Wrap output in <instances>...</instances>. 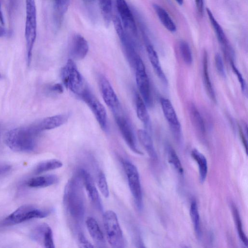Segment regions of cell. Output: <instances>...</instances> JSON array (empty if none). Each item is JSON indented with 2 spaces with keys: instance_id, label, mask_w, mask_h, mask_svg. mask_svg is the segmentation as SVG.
I'll return each instance as SVG.
<instances>
[{
  "instance_id": "cell-29",
  "label": "cell",
  "mask_w": 248,
  "mask_h": 248,
  "mask_svg": "<svg viewBox=\"0 0 248 248\" xmlns=\"http://www.w3.org/2000/svg\"><path fill=\"white\" fill-rule=\"evenodd\" d=\"M188 111L192 123L196 129L203 134L205 132V125L203 119L194 104L191 103L188 107Z\"/></svg>"
},
{
  "instance_id": "cell-26",
  "label": "cell",
  "mask_w": 248,
  "mask_h": 248,
  "mask_svg": "<svg viewBox=\"0 0 248 248\" xmlns=\"http://www.w3.org/2000/svg\"><path fill=\"white\" fill-rule=\"evenodd\" d=\"M135 104L137 115L139 120L146 126L150 124V117L147 109V106L141 97L136 94Z\"/></svg>"
},
{
  "instance_id": "cell-16",
  "label": "cell",
  "mask_w": 248,
  "mask_h": 248,
  "mask_svg": "<svg viewBox=\"0 0 248 248\" xmlns=\"http://www.w3.org/2000/svg\"><path fill=\"white\" fill-rule=\"evenodd\" d=\"M69 50L72 60H82L89 51L88 43L81 35L76 34L72 38Z\"/></svg>"
},
{
  "instance_id": "cell-14",
  "label": "cell",
  "mask_w": 248,
  "mask_h": 248,
  "mask_svg": "<svg viewBox=\"0 0 248 248\" xmlns=\"http://www.w3.org/2000/svg\"><path fill=\"white\" fill-rule=\"evenodd\" d=\"M31 238L42 244L46 248H54L53 233L51 228L46 223L39 224L31 233Z\"/></svg>"
},
{
  "instance_id": "cell-42",
  "label": "cell",
  "mask_w": 248,
  "mask_h": 248,
  "mask_svg": "<svg viewBox=\"0 0 248 248\" xmlns=\"http://www.w3.org/2000/svg\"><path fill=\"white\" fill-rule=\"evenodd\" d=\"M11 166L8 164L0 165V175L8 172L11 169Z\"/></svg>"
},
{
  "instance_id": "cell-25",
  "label": "cell",
  "mask_w": 248,
  "mask_h": 248,
  "mask_svg": "<svg viewBox=\"0 0 248 248\" xmlns=\"http://www.w3.org/2000/svg\"><path fill=\"white\" fill-rule=\"evenodd\" d=\"M191 155L198 165L200 181L202 183L206 179L208 172L206 158L202 154L196 149L192 150Z\"/></svg>"
},
{
  "instance_id": "cell-7",
  "label": "cell",
  "mask_w": 248,
  "mask_h": 248,
  "mask_svg": "<svg viewBox=\"0 0 248 248\" xmlns=\"http://www.w3.org/2000/svg\"><path fill=\"white\" fill-rule=\"evenodd\" d=\"M112 112L120 133L128 146L135 153L142 155L143 153L138 147L136 137L131 123L122 112L121 107Z\"/></svg>"
},
{
  "instance_id": "cell-37",
  "label": "cell",
  "mask_w": 248,
  "mask_h": 248,
  "mask_svg": "<svg viewBox=\"0 0 248 248\" xmlns=\"http://www.w3.org/2000/svg\"><path fill=\"white\" fill-rule=\"evenodd\" d=\"M215 65L218 73L222 77L226 76L224 63L221 57L219 54H217L215 57Z\"/></svg>"
},
{
  "instance_id": "cell-32",
  "label": "cell",
  "mask_w": 248,
  "mask_h": 248,
  "mask_svg": "<svg viewBox=\"0 0 248 248\" xmlns=\"http://www.w3.org/2000/svg\"><path fill=\"white\" fill-rule=\"evenodd\" d=\"M231 209L233 214L234 222L237 228V232L239 237L242 243L246 247L248 245V241L247 235H246L240 216V214L237 207L234 203H232Z\"/></svg>"
},
{
  "instance_id": "cell-2",
  "label": "cell",
  "mask_w": 248,
  "mask_h": 248,
  "mask_svg": "<svg viewBox=\"0 0 248 248\" xmlns=\"http://www.w3.org/2000/svg\"><path fill=\"white\" fill-rule=\"evenodd\" d=\"M41 132L37 124L17 127L5 134L4 142L14 151L30 153L36 148Z\"/></svg>"
},
{
  "instance_id": "cell-5",
  "label": "cell",
  "mask_w": 248,
  "mask_h": 248,
  "mask_svg": "<svg viewBox=\"0 0 248 248\" xmlns=\"http://www.w3.org/2000/svg\"><path fill=\"white\" fill-rule=\"evenodd\" d=\"M103 223L108 242L111 247L123 248L124 239L116 213L108 210L103 215Z\"/></svg>"
},
{
  "instance_id": "cell-1",
  "label": "cell",
  "mask_w": 248,
  "mask_h": 248,
  "mask_svg": "<svg viewBox=\"0 0 248 248\" xmlns=\"http://www.w3.org/2000/svg\"><path fill=\"white\" fill-rule=\"evenodd\" d=\"M80 175L70 179L65 186L63 205L68 216L77 224L83 221L85 213L84 197Z\"/></svg>"
},
{
  "instance_id": "cell-10",
  "label": "cell",
  "mask_w": 248,
  "mask_h": 248,
  "mask_svg": "<svg viewBox=\"0 0 248 248\" xmlns=\"http://www.w3.org/2000/svg\"><path fill=\"white\" fill-rule=\"evenodd\" d=\"M134 68L136 81L141 98L147 106L151 107L153 104V99L149 80L144 63L140 57L137 59Z\"/></svg>"
},
{
  "instance_id": "cell-23",
  "label": "cell",
  "mask_w": 248,
  "mask_h": 248,
  "mask_svg": "<svg viewBox=\"0 0 248 248\" xmlns=\"http://www.w3.org/2000/svg\"><path fill=\"white\" fill-rule=\"evenodd\" d=\"M138 136L140 142L150 158L153 160H156L157 158V154L152 138L148 132L143 129H139L138 131Z\"/></svg>"
},
{
  "instance_id": "cell-8",
  "label": "cell",
  "mask_w": 248,
  "mask_h": 248,
  "mask_svg": "<svg viewBox=\"0 0 248 248\" xmlns=\"http://www.w3.org/2000/svg\"><path fill=\"white\" fill-rule=\"evenodd\" d=\"M112 20L126 59L130 64L134 67L136 61L140 56L137 53L133 39L125 32L119 17L113 15Z\"/></svg>"
},
{
  "instance_id": "cell-24",
  "label": "cell",
  "mask_w": 248,
  "mask_h": 248,
  "mask_svg": "<svg viewBox=\"0 0 248 248\" xmlns=\"http://www.w3.org/2000/svg\"><path fill=\"white\" fill-rule=\"evenodd\" d=\"M58 181V178L55 175H41L30 179L27 185L31 187L42 188L54 185Z\"/></svg>"
},
{
  "instance_id": "cell-4",
  "label": "cell",
  "mask_w": 248,
  "mask_h": 248,
  "mask_svg": "<svg viewBox=\"0 0 248 248\" xmlns=\"http://www.w3.org/2000/svg\"><path fill=\"white\" fill-rule=\"evenodd\" d=\"M37 35V12L35 0H26L25 37L27 63L31 62L32 52Z\"/></svg>"
},
{
  "instance_id": "cell-19",
  "label": "cell",
  "mask_w": 248,
  "mask_h": 248,
  "mask_svg": "<svg viewBox=\"0 0 248 248\" xmlns=\"http://www.w3.org/2000/svg\"><path fill=\"white\" fill-rule=\"evenodd\" d=\"M146 50L148 58L155 72L162 82L164 84H167L168 83L167 79L162 69L159 58L156 51L154 47L149 44L146 45Z\"/></svg>"
},
{
  "instance_id": "cell-43",
  "label": "cell",
  "mask_w": 248,
  "mask_h": 248,
  "mask_svg": "<svg viewBox=\"0 0 248 248\" xmlns=\"http://www.w3.org/2000/svg\"><path fill=\"white\" fill-rule=\"evenodd\" d=\"M0 22L2 25H3L4 23L3 16V14H2V12L1 8L0 2Z\"/></svg>"
},
{
  "instance_id": "cell-21",
  "label": "cell",
  "mask_w": 248,
  "mask_h": 248,
  "mask_svg": "<svg viewBox=\"0 0 248 248\" xmlns=\"http://www.w3.org/2000/svg\"><path fill=\"white\" fill-rule=\"evenodd\" d=\"M153 6L157 17L164 27L170 32H175L177 30L176 26L167 12L161 6L156 3H154Z\"/></svg>"
},
{
  "instance_id": "cell-15",
  "label": "cell",
  "mask_w": 248,
  "mask_h": 248,
  "mask_svg": "<svg viewBox=\"0 0 248 248\" xmlns=\"http://www.w3.org/2000/svg\"><path fill=\"white\" fill-rule=\"evenodd\" d=\"M80 175L91 202L95 208L102 211L103 206L101 200L92 176L83 169L80 170Z\"/></svg>"
},
{
  "instance_id": "cell-44",
  "label": "cell",
  "mask_w": 248,
  "mask_h": 248,
  "mask_svg": "<svg viewBox=\"0 0 248 248\" xmlns=\"http://www.w3.org/2000/svg\"><path fill=\"white\" fill-rule=\"evenodd\" d=\"M6 34V30L5 29L0 26V37L3 36Z\"/></svg>"
},
{
  "instance_id": "cell-18",
  "label": "cell",
  "mask_w": 248,
  "mask_h": 248,
  "mask_svg": "<svg viewBox=\"0 0 248 248\" xmlns=\"http://www.w3.org/2000/svg\"><path fill=\"white\" fill-rule=\"evenodd\" d=\"M68 120V116L66 114H58L44 118L37 125L42 131L45 130H51L59 127Z\"/></svg>"
},
{
  "instance_id": "cell-31",
  "label": "cell",
  "mask_w": 248,
  "mask_h": 248,
  "mask_svg": "<svg viewBox=\"0 0 248 248\" xmlns=\"http://www.w3.org/2000/svg\"><path fill=\"white\" fill-rule=\"evenodd\" d=\"M189 209L190 216L191 217L195 233L197 236L199 238H200L202 236L200 217L197 203L195 200H193L191 201Z\"/></svg>"
},
{
  "instance_id": "cell-17",
  "label": "cell",
  "mask_w": 248,
  "mask_h": 248,
  "mask_svg": "<svg viewBox=\"0 0 248 248\" xmlns=\"http://www.w3.org/2000/svg\"><path fill=\"white\" fill-rule=\"evenodd\" d=\"M160 104L165 117L172 129L179 135L181 125L171 102L167 98L162 97L160 98Z\"/></svg>"
},
{
  "instance_id": "cell-9",
  "label": "cell",
  "mask_w": 248,
  "mask_h": 248,
  "mask_svg": "<svg viewBox=\"0 0 248 248\" xmlns=\"http://www.w3.org/2000/svg\"><path fill=\"white\" fill-rule=\"evenodd\" d=\"M124 170L127 177L129 187L138 210L143 208V199L140 175L137 167L131 162L124 160Z\"/></svg>"
},
{
  "instance_id": "cell-33",
  "label": "cell",
  "mask_w": 248,
  "mask_h": 248,
  "mask_svg": "<svg viewBox=\"0 0 248 248\" xmlns=\"http://www.w3.org/2000/svg\"><path fill=\"white\" fill-rule=\"evenodd\" d=\"M105 24L108 26L112 17V0H98Z\"/></svg>"
},
{
  "instance_id": "cell-28",
  "label": "cell",
  "mask_w": 248,
  "mask_h": 248,
  "mask_svg": "<svg viewBox=\"0 0 248 248\" xmlns=\"http://www.w3.org/2000/svg\"><path fill=\"white\" fill-rule=\"evenodd\" d=\"M203 82L210 98L214 101L216 102V98L214 89L211 84L208 72V57L206 51L204 52L203 57Z\"/></svg>"
},
{
  "instance_id": "cell-35",
  "label": "cell",
  "mask_w": 248,
  "mask_h": 248,
  "mask_svg": "<svg viewBox=\"0 0 248 248\" xmlns=\"http://www.w3.org/2000/svg\"><path fill=\"white\" fill-rule=\"evenodd\" d=\"M179 48L183 61L186 64H191L193 61V57L188 43L185 41H181L179 43Z\"/></svg>"
},
{
  "instance_id": "cell-27",
  "label": "cell",
  "mask_w": 248,
  "mask_h": 248,
  "mask_svg": "<svg viewBox=\"0 0 248 248\" xmlns=\"http://www.w3.org/2000/svg\"><path fill=\"white\" fill-rule=\"evenodd\" d=\"M54 20L56 26L59 27L63 15L66 12L70 4V0H53Z\"/></svg>"
},
{
  "instance_id": "cell-11",
  "label": "cell",
  "mask_w": 248,
  "mask_h": 248,
  "mask_svg": "<svg viewBox=\"0 0 248 248\" xmlns=\"http://www.w3.org/2000/svg\"><path fill=\"white\" fill-rule=\"evenodd\" d=\"M90 108L101 128L104 131L107 129V115L104 106L93 94L87 87L79 97Z\"/></svg>"
},
{
  "instance_id": "cell-13",
  "label": "cell",
  "mask_w": 248,
  "mask_h": 248,
  "mask_svg": "<svg viewBox=\"0 0 248 248\" xmlns=\"http://www.w3.org/2000/svg\"><path fill=\"white\" fill-rule=\"evenodd\" d=\"M98 84L102 98L107 106L112 111L119 108L121 105L118 98L111 84L105 76H99Z\"/></svg>"
},
{
  "instance_id": "cell-34",
  "label": "cell",
  "mask_w": 248,
  "mask_h": 248,
  "mask_svg": "<svg viewBox=\"0 0 248 248\" xmlns=\"http://www.w3.org/2000/svg\"><path fill=\"white\" fill-rule=\"evenodd\" d=\"M167 156L169 163L180 174L184 173V169L181 162L175 150L170 146L167 148Z\"/></svg>"
},
{
  "instance_id": "cell-46",
  "label": "cell",
  "mask_w": 248,
  "mask_h": 248,
  "mask_svg": "<svg viewBox=\"0 0 248 248\" xmlns=\"http://www.w3.org/2000/svg\"><path fill=\"white\" fill-rule=\"evenodd\" d=\"M85 0L87 1H88V2H91L92 1H93L94 0Z\"/></svg>"
},
{
  "instance_id": "cell-39",
  "label": "cell",
  "mask_w": 248,
  "mask_h": 248,
  "mask_svg": "<svg viewBox=\"0 0 248 248\" xmlns=\"http://www.w3.org/2000/svg\"><path fill=\"white\" fill-rule=\"evenodd\" d=\"M78 239L79 242V247L80 248H93V246L87 240L85 236L81 233H79L78 235Z\"/></svg>"
},
{
  "instance_id": "cell-40",
  "label": "cell",
  "mask_w": 248,
  "mask_h": 248,
  "mask_svg": "<svg viewBox=\"0 0 248 248\" xmlns=\"http://www.w3.org/2000/svg\"><path fill=\"white\" fill-rule=\"evenodd\" d=\"M197 12L200 16L204 13V0H195Z\"/></svg>"
},
{
  "instance_id": "cell-30",
  "label": "cell",
  "mask_w": 248,
  "mask_h": 248,
  "mask_svg": "<svg viewBox=\"0 0 248 248\" xmlns=\"http://www.w3.org/2000/svg\"><path fill=\"white\" fill-rule=\"evenodd\" d=\"M63 164L62 161L56 159L43 161L38 163L34 170L35 174H40L47 171L61 168Z\"/></svg>"
},
{
  "instance_id": "cell-38",
  "label": "cell",
  "mask_w": 248,
  "mask_h": 248,
  "mask_svg": "<svg viewBox=\"0 0 248 248\" xmlns=\"http://www.w3.org/2000/svg\"><path fill=\"white\" fill-rule=\"evenodd\" d=\"M231 65L232 69L233 71H234V73L235 74L236 76L237 77L238 81L241 85V89L242 91L244 93L247 92L246 89H247V86H246V83L245 81V79L243 78L242 75H241L240 71L238 70V69L237 68V67L234 65V63L232 61L231 62Z\"/></svg>"
},
{
  "instance_id": "cell-12",
  "label": "cell",
  "mask_w": 248,
  "mask_h": 248,
  "mask_svg": "<svg viewBox=\"0 0 248 248\" xmlns=\"http://www.w3.org/2000/svg\"><path fill=\"white\" fill-rule=\"evenodd\" d=\"M116 7L125 32L132 38L137 36V29L133 15L125 0H115Z\"/></svg>"
},
{
  "instance_id": "cell-36",
  "label": "cell",
  "mask_w": 248,
  "mask_h": 248,
  "mask_svg": "<svg viewBox=\"0 0 248 248\" xmlns=\"http://www.w3.org/2000/svg\"><path fill=\"white\" fill-rule=\"evenodd\" d=\"M98 186L101 194L105 198L109 197V189L106 178V176L103 172H100L98 176Z\"/></svg>"
},
{
  "instance_id": "cell-6",
  "label": "cell",
  "mask_w": 248,
  "mask_h": 248,
  "mask_svg": "<svg viewBox=\"0 0 248 248\" xmlns=\"http://www.w3.org/2000/svg\"><path fill=\"white\" fill-rule=\"evenodd\" d=\"M48 214V211L36 208L31 205H24L6 217L3 221V225H14L33 218H44Z\"/></svg>"
},
{
  "instance_id": "cell-22",
  "label": "cell",
  "mask_w": 248,
  "mask_h": 248,
  "mask_svg": "<svg viewBox=\"0 0 248 248\" xmlns=\"http://www.w3.org/2000/svg\"><path fill=\"white\" fill-rule=\"evenodd\" d=\"M86 225L93 241L98 245L103 244L105 242L104 237L97 221L92 217H88L86 220Z\"/></svg>"
},
{
  "instance_id": "cell-3",
  "label": "cell",
  "mask_w": 248,
  "mask_h": 248,
  "mask_svg": "<svg viewBox=\"0 0 248 248\" xmlns=\"http://www.w3.org/2000/svg\"><path fill=\"white\" fill-rule=\"evenodd\" d=\"M61 77L64 86L78 97L87 87L82 75L72 59H68L62 68Z\"/></svg>"
},
{
  "instance_id": "cell-45",
  "label": "cell",
  "mask_w": 248,
  "mask_h": 248,
  "mask_svg": "<svg viewBox=\"0 0 248 248\" xmlns=\"http://www.w3.org/2000/svg\"><path fill=\"white\" fill-rule=\"evenodd\" d=\"M175 1L180 5H183L184 2V0H175Z\"/></svg>"
},
{
  "instance_id": "cell-20",
  "label": "cell",
  "mask_w": 248,
  "mask_h": 248,
  "mask_svg": "<svg viewBox=\"0 0 248 248\" xmlns=\"http://www.w3.org/2000/svg\"><path fill=\"white\" fill-rule=\"evenodd\" d=\"M206 12L211 24L217 35V40L222 46L224 51H226L231 49V48L228 44V40L222 28L216 20L212 12L209 9L206 8Z\"/></svg>"
},
{
  "instance_id": "cell-41",
  "label": "cell",
  "mask_w": 248,
  "mask_h": 248,
  "mask_svg": "<svg viewBox=\"0 0 248 248\" xmlns=\"http://www.w3.org/2000/svg\"><path fill=\"white\" fill-rule=\"evenodd\" d=\"M49 90L53 93L61 94L63 92V88L61 84L55 83L49 87Z\"/></svg>"
}]
</instances>
